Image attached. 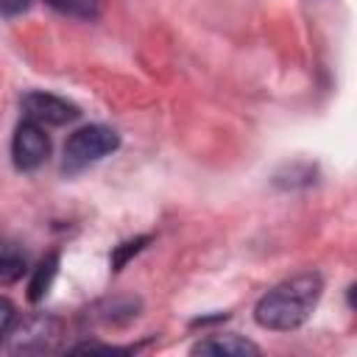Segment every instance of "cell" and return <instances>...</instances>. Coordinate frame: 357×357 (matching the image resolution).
I'll use <instances>...</instances> for the list:
<instances>
[{
    "mask_svg": "<svg viewBox=\"0 0 357 357\" xmlns=\"http://www.w3.org/2000/svg\"><path fill=\"white\" fill-rule=\"evenodd\" d=\"M324 293V279L321 273H298L273 290H268L257 307H254V321L262 329L271 332H290L298 329L315 310L318 298Z\"/></svg>",
    "mask_w": 357,
    "mask_h": 357,
    "instance_id": "6da1fadb",
    "label": "cell"
},
{
    "mask_svg": "<svg viewBox=\"0 0 357 357\" xmlns=\"http://www.w3.org/2000/svg\"><path fill=\"white\" fill-rule=\"evenodd\" d=\"M3 351L8 354H42V351H53L61 337H64V324L56 315H31L22 318L17 326L11 324L8 332L3 335Z\"/></svg>",
    "mask_w": 357,
    "mask_h": 357,
    "instance_id": "7a4b0ae2",
    "label": "cell"
},
{
    "mask_svg": "<svg viewBox=\"0 0 357 357\" xmlns=\"http://www.w3.org/2000/svg\"><path fill=\"white\" fill-rule=\"evenodd\" d=\"M120 145V134L109 126H84L78 131L70 134V139L64 142V159H61V170L67 176L81 173L84 167L100 162L103 156H109L112 151H117Z\"/></svg>",
    "mask_w": 357,
    "mask_h": 357,
    "instance_id": "3957f363",
    "label": "cell"
},
{
    "mask_svg": "<svg viewBox=\"0 0 357 357\" xmlns=\"http://www.w3.org/2000/svg\"><path fill=\"white\" fill-rule=\"evenodd\" d=\"M11 156L20 170H36L50 156V139L45 128L28 117L20 120V126L14 128V139H11Z\"/></svg>",
    "mask_w": 357,
    "mask_h": 357,
    "instance_id": "277c9868",
    "label": "cell"
},
{
    "mask_svg": "<svg viewBox=\"0 0 357 357\" xmlns=\"http://www.w3.org/2000/svg\"><path fill=\"white\" fill-rule=\"evenodd\" d=\"M22 112L28 120H33L39 126H64L81 114L75 103H70L59 95H50V92H28L22 98Z\"/></svg>",
    "mask_w": 357,
    "mask_h": 357,
    "instance_id": "5b68a950",
    "label": "cell"
},
{
    "mask_svg": "<svg viewBox=\"0 0 357 357\" xmlns=\"http://www.w3.org/2000/svg\"><path fill=\"white\" fill-rule=\"evenodd\" d=\"M190 351L192 354H215V357H248V354H259V346L240 335H212L206 340H198Z\"/></svg>",
    "mask_w": 357,
    "mask_h": 357,
    "instance_id": "8992f818",
    "label": "cell"
},
{
    "mask_svg": "<svg viewBox=\"0 0 357 357\" xmlns=\"http://www.w3.org/2000/svg\"><path fill=\"white\" fill-rule=\"evenodd\" d=\"M56 273H59V254L53 251V254H47V257L33 268V276H31V282H28V298H31V301H42V298L47 296V290H50Z\"/></svg>",
    "mask_w": 357,
    "mask_h": 357,
    "instance_id": "52a82bcc",
    "label": "cell"
},
{
    "mask_svg": "<svg viewBox=\"0 0 357 357\" xmlns=\"http://www.w3.org/2000/svg\"><path fill=\"white\" fill-rule=\"evenodd\" d=\"M45 3L67 17H78V20H95L103 11V0H45Z\"/></svg>",
    "mask_w": 357,
    "mask_h": 357,
    "instance_id": "ba28073f",
    "label": "cell"
},
{
    "mask_svg": "<svg viewBox=\"0 0 357 357\" xmlns=\"http://www.w3.org/2000/svg\"><path fill=\"white\" fill-rule=\"evenodd\" d=\"M148 243H151V237H148V234H139V237H131V240H126V243L114 245V251H112V257H109L112 271H123V268L128 265V259H131V257H137Z\"/></svg>",
    "mask_w": 357,
    "mask_h": 357,
    "instance_id": "9c48e42d",
    "label": "cell"
},
{
    "mask_svg": "<svg viewBox=\"0 0 357 357\" xmlns=\"http://www.w3.org/2000/svg\"><path fill=\"white\" fill-rule=\"evenodd\" d=\"M25 273V257L17 251H3L0 254V287L14 284Z\"/></svg>",
    "mask_w": 357,
    "mask_h": 357,
    "instance_id": "30bf717a",
    "label": "cell"
},
{
    "mask_svg": "<svg viewBox=\"0 0 357 357\" xmlns=\"http://www.w3.org/2000/svg\"><path fill=\"white\" fill-rule=\"evenodd\" d=\"M31 8V0H0V17H17Z\"/></svg>",
    "mask_w": 357,
    "mask_h": 357,
    "instance_id": "8fae6325",
    "label": "cell"
},
{
    "mask_svg": "<svg viewBox=\"0 0 357 357\" xmlns=\"http://www.w3.org/2000/svg\"><path fill=\"white\" fill-rule=\"evenodd\" d=\"M11 324H14V304L8 298H0V337L8 332Z\"/></svg>",
    "mask_w": 357,
    "mask_h": 357,
    "instance_id": "7c38bea8",
    "label": "cell"
}]
</instances>
